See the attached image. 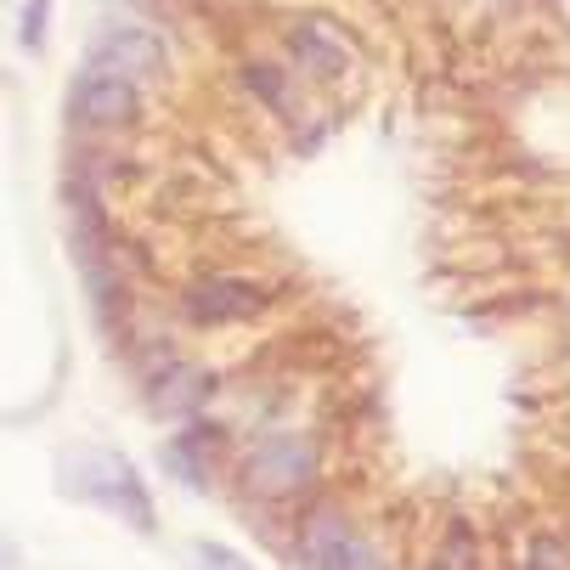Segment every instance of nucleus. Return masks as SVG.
I'll use <instances>...</instances> for the list:
<instances>
[{
	"label": "nucleus",
	"mask_w": 570,
	"mask_h": 570,
	"mask_svg": "<svg viewBox=\"0 0 570 570\" xmlns=\"http://www.w3.org/2000/svg\"><path fill=\"white\" fill-rule=\"evenodd\" d=\"M62 474V492L79 498V503H91L102 514H114L119 525L153 537L158 531V514H153V492H147V480L141 469L125 458V452H108V446H79L57 463Z\"/></svg>",
	"instance_id": "nucleus-1"
},
{
	"label": "nucleus",
	"mask_w": 570,
	"mask_h": 570,
	"mask_svg": "<svg viewBox=\"0 0 570 570\" xmlns=\"http://www.w3.org/2000/svg\"><path fill=\"white\" fill-rule=\"evenodd\" d=\"M316 474H322V446H316V435L277 430V435L255 441L249 458H243V492L266 498V503H288V498L311 492Z\"/></svg>",
	"instance_id": "nucleus-2"
},
{
	"label": "nucleus",
	"mask_w": 570,
	"mask_h": 570,
	"mask_svg": "<svg viewBox=\"0 0 570 570\" xmlns=\"http://www.w3.org/2000/svg\"><path fill=\"white\" fill-rule=\"evenodd\" d=\"M294 553H299V570H390L384 553L340 514H311L299 525Z\"/></svg>",
	"instance_id": "nucleus-3"
},
{
	"label": "nucleus",
	"mask_w": 570,
	"mask_h": 570,
	"mask_svg": "<svg viewBox=\"0 0 570 570\" xmlns=\"http://www.w3.org/2000/svg\"><path fill=\"white\" fill-rule=\"evenodd\" d=\"M68 114L86 130H119V125H130L141 114V91H136V79L86 62V73H79V86L68 97Z\"/></svg>",
	"instance_id": "nucleus-4"
},
{
	"label": "nucleus",
	"mask_w": 570,
	"mask_h": 570,
	"mask_svg": "<svg viewBox=\"0 0 570 570\" xmlns=\"http://www.w3.org/2000/svg\"><path fill=\"white\" fill-rule=\"evenodd\" d=\"M272 305V294L249 277H198L181 299V311L198 328H237V322H255Z\"/></svg>",
	"instance_id": "nucleus-5"
},
{
	"label": "nucleus",
	"mask_w": 570,
	"mask_h": 570,
	"mask_svg": "<svg viewBox=\"0 0 570 570\" xmlns=\"http://www.w3.org/2000/svg\"><path fill=\"white\" fill-rule=\"evenodd\" d=\"M86 62H97V68H114V73H125V79H158L170 68V51H165V40H158L153 29H141V23H119V29H108V35H97V46H91V57Z\"/></svg>",
	"instance_id": "nucleus-6"
},
{
	"label": "nucleus",
	"mask_w": 570,
	"mask_h": 570,
	"mask_svg": "<svg viewBox=\"0 0 570 570\" xmlns=\"http://www.w3.org/2000/svg\"><path fill=\"white\" fill-rule=\"evenodd\" d=\"M288 57L316 79H345L351 73V46L328 18H294L288 23Z\"/></svg>",
	"instance_id": "nucleus-7"
},
{
	"label": "nucleus",
	"mask_w": 570,
	"mask_h": 570,
	"mask_svg": "<svg viewBox=\"0 0 570 570\" xmlns=\"http://www.w3.org/2000/svg\"><path fill=\"white\" fill-rule=\"evenodd\" d=\"M209 395H215V379L198 373V367H170L165 379L153 384V406H158V413H170V419H193Z\"/></svg>",
	"instance_id": "nucleus-8"
},
{
	"label": "nucleus",
	"mask_w": 570,
	"mask_h": 570,
	"mask_svg": "<svg viewBox=\"0 0 570 570\" xmlns=\"http://www.w3.org/2000/svg\"><path fill=\"white\" fill-rule=\"evenodd\" d=\"M193 553H198L204 570H249V559H243L237 548H226V542H193Z\"/></svg>",
	"instance_id": "nucleus-9"
},
{
	"label": "nucleus",
	"mask_w": 570,
	"mask_h": 570,
	"mask_svg": "<svg viewBox=\"0 0 570 570\" xmlns=\"http://www.w3.org/2000/svg\"><path fill=\"white\" fill-rule=\"evenodd\" d=\"M46 18H51V0H29V7H23V46L29 51L46 46Z\"/></svg>",
	"instance_id": "nucleus-10"
},
{
	"label": "nucleus",
	"mask_w": 570,
	"mask_h": 570,
	"mask_svg": "<svg viewBox=\"0 0 570 570\" xmlns=\"http://www.w3.org/2000/svg\"><path fill=\"white\" fill-rule=\"evenodd\" d=\"M0 570H7V564H0Z\"/></svg>",
	"instance_id": "nucleus-11"
}]
</instances>
